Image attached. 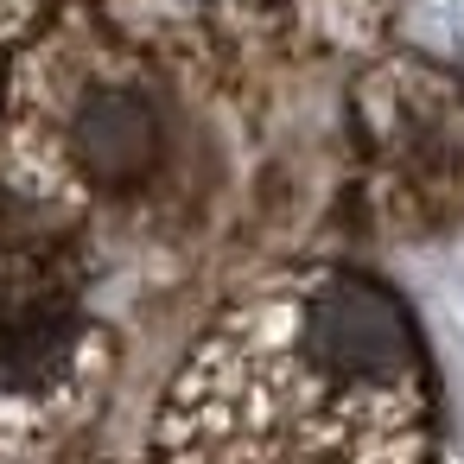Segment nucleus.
<instances>
[{
  "label": "nucleus",
  "instance_id": "obj_1",
  "mask_svg": "<svg viewBox=\"0 0 464 464\" xmlns=\"http://www.w3.org/2000/svg\"><path fill=\"white\" fill-rule=\"evenodd\" d=\"M305 343L312 362L343 382H401L413 369V331L388 293L362 280H324L305 299Z\"/></svg>",
  "mask_w": 464,
  "mask_h": 464
},
{
  "label": "nucleus",
  "instance_id": "obj_2",
  "mask_svg": "<svg viewBox=\"0 0 464 464\" xmlns=\"http://www.w3.org/2000/svg\"><path fill=\"white\" fill-rule=\"evenodd\" d=\"M71 147H77V160H83L90 179L128 185V179H140V172L160 160V121H153V109H147L140 96L102 90V96H90V102L77 109Z\"/></svg>",
  "mask_w": 464,
  "mask_h": 464
},
{
  "label": "nucleus",
  "instance_id": "obj_3",
  "mask_svg": "<svg viewBox=\"0 0 464 464\" xmlns=\"http://www.w3.org/2000/svg\"><path fill=\"white\" fill-rule=\"evenodd\" d=\"M71 343V318L39 305V312H14L7 324H0V382H39L58 369Z\"/></svg>",
  "mask_w": 464,
  "mask_h": 464
}]
</instances>
